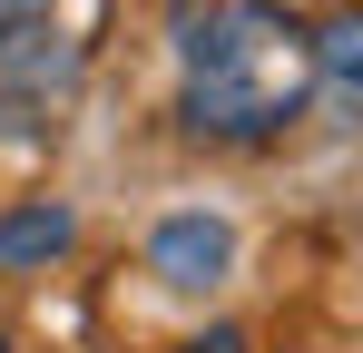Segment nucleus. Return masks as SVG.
<instances>
[{
	"label": "nucleus",
	"instance_id": "nucleus-1",
	"mask_svg": "<svg viewBox=\"0 0 363 353\" xmlns=\"http://www.w3.org/2000/svg\"><path fill=\"white\" fill-rule=\"evenodd\" d=\"M314 99L304 30L275 20L265 0H186L177 10V118L196 138L265 147L285 138Z\"/></svg>",
	"mask_w": 363,
	"mask_h": 353
},
{
	"label": "nucleus",
	"instance_id": "nucleus-2",
	"mask_svg": "<svg viewBox=\"0 0 363 353\" xmlns=\"http://www.w3.org/2000/svg\"><path fill=\"white\" fill-rule=\"evenodd\" d=\"M69 89H79V40L50 30V10L40 20H0V128L10 138L50 128V108Z\"/></svg>",
	"mask_w": 363,
	"mask_h": 353
},
{
	"label": "nucleus",
	"instance_id": "nucleus-3",
	"mask_svg": "<svg viewBox=\"0 0 363 353\" xmlns=\"http://www.w3.org/2000/svg\"><path fill=\"white\" fill-rule=\"evenodd\" d=\"M147 275H157L167 294H216L226 275H236V226L206 216V206L157 216V235H147Z\"/></svg>",
	"mask_w": 363,
	"mask_h": 353
},
{
	"label": "nucleus",
	"instance_id": "nucleus-4",
	"mask_svg": "<svg viewBox=\"0 0 363 353\" xmlns=\"http://www.w3.org/2000/svg\"><path fill=\"white\" fill-rule=\"evenodd\" d=\"M304 69H314V89H324L334 128H354V118H363V20H354V10L324 20V30L304 40Z\"/></svg>",
	"mask_w": 363,
	"mask_h": 353
},
{
	"label": "nucleus",
	"instance_id": "nucleus-5",
	"mask_svg": "<svg viewBox=\"0 0 363 353\" xmlns=\"http://www.w3.org/2000/svg\"><path fill=\"white\" fill-rule=\"evenodd\" d=\"M69 206H50V196H30V206H10L0 216V265H50V255H69Z\"/></svg>",
	"mask_w": 363,
	"mask_h": 353
},
{
	"label": "nucleus",
	"instance_id": "nucleus-6",
	"mask_svg": "<svg viewBox=\"0 0 363 353\" xmlns=\"http://www.w3.org/2000/svg\"><path fill=\"white\" fill-rule=\"evenodd\" d=\"M186 353H245V334H236V324H216L206 344H186Z\"/></svg>",
	"mask_w": 363,
	"mask_h": 353
},
{
	"label": "nucleus",
	"instance_id": "nucleus-7",
	"mask_svg": "<svg viewBox=\"0 0 363 353\" xmlns=\"http://www.w3.org/2000/svg\"><path fill=\"white\" fill-rule=\"evenodd\" d=\"M40 10H60V0H0V20H40Z\"/></svg>",
	"mask_w": 363,
	"mask_h": 353
},
{
	"label": "nucleus",
	"instance_id": "nucleus-8",
	"mask_svg": "<svg viewBox=\"0 0 363 353\" xmlns=\"http://www.w3.org/2000/svg\"><path fill=\"white\" fill-rule=\"evenodd\" d=\"M0 353H10V344H0Z\"/></svg>",
	"mask_w": 363,
	"mask_h": 353
}]
</instances>
